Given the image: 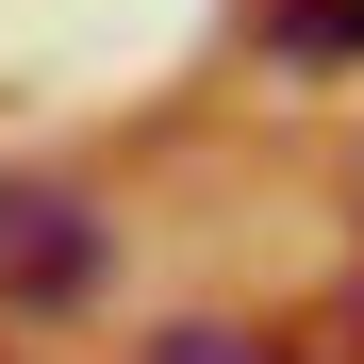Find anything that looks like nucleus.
Here are the masks:
<instances>
[{"mask_svg":"<svg viewBox=\"0 0 364 364\" xmlns=\"http://www.w3.org/2000/svg\"><path fill=\"white\" fill-rule=\"evenodd\" d=\"M149 364H265V348H249V331H166Z\"/></svg>","mask_w":364,"mask_h":364,"instance_id":"nucleus-3","label":"nucleus"},{"mask_svg":"<svg viewBox=\"0 0 364 364\" xmlns=\"http://www.w3.org/2000/svg\"><path fill=\"white\" fill-rule=\"evenodd\" d=\"M100 215L67 199V182H0V315H83L100 298Z\"/></svg>","mask_w":364,"mask_h":364,"instance_id":"nucleus-1","label":"nucleus"},{"mask_svg":"<svg viewBox=\"0 0 364 364\" xmlns=\"http://www.w3.org/2000/svg\"><path fill=\"white\" fill-rule=\"evenodd\" d=\"M265 33L315 50V67H348V50H364V0H265Z\"/></svg>","mask_w":364,"mask_h":364,"instance_id":"nucleus-2","label":"nucleus"},{"mask_svg":"<svg viewBox=\"0 0 364 364\" xmlns=\"http://www.w3.org/2000/svg\"><path fill=\"white\" fill-rule=\"evenodd\" d=\"M331 364H364V298H348V315H331Z\"/></svg>","mask_w":364,"mask_h":364,"instance_id":"nucleus-4","label":"nucleus"}]
</instances>
